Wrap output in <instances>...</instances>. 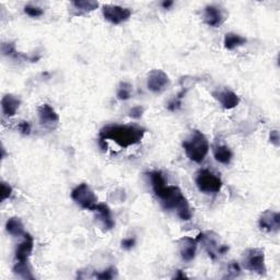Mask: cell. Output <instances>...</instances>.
<instances>
[{"label":"cell","instance_id":"16","mask_svg":"<svg viewBox=\"0 0 280 280\" xmlns=\"http://www.w3.org/2000/svg\"><path fill=\"white\" fill-rule=\"evenodd\" d=\"M21 101L19 98H16L14 94H6L1 100V106L3 114L8 117H12L16 114V111L19 110Z\"/></svg>","mask_w":280,"mask_h":280},{"label":"cell","instance_id":"23","mask_svg":"<svg viewBox=\"0 0 280 280\" xmlns=\"http://www.w3.org/2000/svg\"><path fill=\"white\" fill-rule=\"evenodd\" d=\"M116 274H117L116 268H114V267H110V268L103 270L101 273H98L94 276H96V278L98 279H113L114 277H116Z\"/></svg>","mask_w":280,"mask_h":280},{"label":"cell","instance_id":"33","mask_svg":"<svg viewBox=\"0 0 280 280\" xmlns=\"http://www.w3.org/2000/svg\"><path fill=\"white\" fill-rule=\"evenodd\" d=\"M174 278H175V279H179V278H182V279H183V278H187V277L182 273V271L179 270V271H178V275H175Z\"/></svg>","mask_w":280,"mask_h":280},{"label":"cell","instance_id":"29","mask_svg":"<svg viewBox=\"0 0 280 280\" xmlns=\"http://www.w3.org/2000/svg\"><path fill=\"white\" fill-rule=\"evenodd\" d=\"M143 114H144V109L141 106L132 107L131 112H129V116H131L132 118H135V119L140 118L141 116H143Z\"/></svg>","mask_w":280,"mask_h":280},{"label":"cell","instance_id":"14","mask_svg":"<svg viewBox=\"0 0 280 280\" xmlns=\"http://www.w3.org/2000/svg\"><path fill=\"white\" fill-rule=\"evenodd\" d=\"M225 16L222 11L216 6H207L204 10V21L210 27L218 28L225 21Z\"/></svg>","mask_w":280,"mask_h":280},{"label":"cell","instance_id":"3","mask_svg":"<svg viewBox=\"0 0 280 280\" xmlns=\"http://www.w3.org/2000/svg\"><path fill=\"white\" fill-rule=\"evenodd\" d=\"M183 148L189 160L201 163L209 151V143L206 136L199 131H194L183 143Z\"/></svg>","mask_w":280,"mask_h":280},{"label":"cell","instance_id":"15","mask_svg":"<svg viewBox=\"0 0 280 280\" xmlns=\"http://www.w3.org/2000/svg\"><path fill=\"white\" fill-rule=\"evenodd\" d=\"M93 212L98 213L99 220H100L105 230H112L115 227L114 219L112 217V213L109 206L105 204H99L98 202L97 206L94 207Z\"/></svg>","mask_w":280,"mask_h":280},{"label":"cell","instance_id":"4","mask_svg":"<svg viewBox=\"0 0 280 280\" xmlns=\"http://www.w3.org/2000/svg\"><path fill=\"white\" fill-rule=\"evenodd\" d=\"M196 185L205 194H217L221 191L222 181L209 170H200L196 175Z\"/></svg>","mask_w":280,"mask_h":280},{"label":"cell","instance_id":"17","mask_svg":"<svg viewBox=\"0 0 280 280\" xmlns=\"http://www.w3.org/2000/svg\"><path fill=\"white\" fill-rule=\"evenodd\" d=\"M6 230L12 236L24 235V226L21 219L18 217H12L6 223Z\"/></svg>","mask_w":280,"mask_h":280},{"label":"cell","instance_id":"22","mask_svg":"<svg viewBox=\"0 0 280 280\" xmlns=\"http://www.w3.org/2000/svg\"><path fill=\"white\" fill-rule=\"evenodd\" d=\"M132 85L128 82H122L117 90V99L120 101H126L132 97Z\"/></svg>","mask_w":280,"mask_h":280},{"label":"cell","instance_id":"21","mask_svg":"<svg viewBox=\"0 0 280 280\" xmlns=\"http://www.w3.org/2000/svg\"><path fill=\"white\" fill-rule=\"evenodd\" d=\"M72 5L76 7V9L83 12H91L96 10L99 7L98 1H93V0H79V1H74Z\"/></svg>","mask_w":280,"mask_h":280},{"label":"cell","instance_id":"30","mask_svg":"<svg viewBox=\"0 0 280 280\" xmlns=\"http://www.w3.org/2000/svg\"><path fill=\"white\" fill-rule=\"evenodd\" d=\"M136 245V240L133 238H127L122 241V247L125 249H132Z\"/></svg>","mask_w":280,"mask_h":280},{"label":"cell","instance_id":"1","mask_svg":"<svg viewBox=\"0 0 280 280\" xmlns=\"http://www.w3.org/2000/svg\"><path fill=\"white\" fill-rule=\"evenodd\" d=\"M146 133V129L138 125H106L100 131L99 141L113 140L119 147L128 148L139 144Z\"/></svg>","mask_w":280,"mask_h":280},{"label":"cell","instance_id":"9","mask_svg":"<svg viewBox=\"0 0 280 280\" xmlns=\"http://www.w3.org/2000/svg\"><path fill=\"white\" fill-rule=\"evenodd\" d=\"M213 97L220 103L223 109L232 110L239 105L240 98L238 94L228 88H222L220 90L213 92Z\"/></svg>","mask_w":280,"mask_h":280},{"label":"cell","instance_id":"32","mask_svg":"<svg viewBox=\"0 0 280 280\" xmlns=\"http://www.w3.org/2000/svg\"><path fill=\"white\" fill-rule=\"evenodd\" d=\"M173 1H171V0H169V1H163L162 2V7L165 8V9H169L170 7L173 6Z\"/></svg>","mask_w":280,"mask_h":280},{"label":"cell","instance_id":"25","mask_svg":"<svg viewBox=\"0 0 280 280\" xmlns=\"http://www.w3.org/2000/svg\"><path fill=\"white\" fill-rule=\"evenodd\" d=\"M228 274H229V277L235 278L241 274V267L239 265L238 262H231L228 265Z\"/></svg>","mask_w":280,"mask_h":280},{"label":"cell","instance_id":"24","mask_svg":"<svg viewBox=\"0 0 280 280\" xmlns=\"http://www.w3.org/2000/svg\"><path fill=\"white\" fill-rule=\"evenodd\" d=\"M24 12L27 14L29 16H32V18H38V16H43L44 11H43L41 8L35 7V6H25L24 7Z\"/></svg>","mask_w":280,"mask_h":280},{"label":"cell","instance_id":"31","mask_svg":"<svg viewBox=\"0 0 280 280\" xmlns=\"http://www.w3.org/2000/svg\"><path fill=\"white\" fill-rule=\"evenodd\" d=\"M269 139H270V143L273 144L276 147H279V132L278 131H271L270 132V135H269Z\"/></svg>","mask_w":280,"mask_h":280},{"label":"cell","instance_id":"28","mask_svg":"<svg viewBox=\"0 0 280 280\" xmlns=\"http://www.w3.org/2000/svg\"><path fill=\"white\" fill-rule=\"evenodd\" d=\"M18 129H19V132L22 133V135L29 136L30 133H31V124L27 122V120H22V122L19 123Z\"/></svg>","mask_w":280,"mask_h":280},{"label":"cell","instance_id":"19","mask_svg":"<svg viewBox=\"0 0 280 280\" xmlns=\"http://www.w3.org/2000/svg\"><path fill=\"white\" fill-rule=\"evenodd\" d=\"M247 42V38L239 35V34L227 33L226 36H225V42H223V44H225V47L227 49L232 50L234 49H238V47H240V46H243Z\"/></svg>","mask_w":280,"mask_h":280},{"label":"cell","instance_id":"12","mask_svg":"<svg viewBox=\"0 0 280 280\" xmlns=\"http://www.w3.org/2000/svg\"><path fill=\"white\" fill-rule=\"evenodd\" d=\"M23 238V241L18 245V247L16 249V261L18 263H28L29 257L31 256L34 247V240L31 234L24 233Z\"/></svg>","mask_w":280,"mask_h":280},{"label":"cell","instance_id":"27","mask_svg":"<svg viewBox=\"0 0 280 280\" xmlns=\"http://www.w3.org/2000/svg\"><path fill=\"white\" fill-rule=\"evenodd\" d=\"M12 194V187L9 184L5 182H1V191H0V196H1V201L6 200L7 198H9Z\"/></svg>","mask_w":280,"mask_h":280},{"label":"cell","instance_id":"20","mask_svg":"<svg viewBox=\"0 0 280 280\" xmlns=\"http://www.w3.org/2000/svg\"><path fill=\"white\" fill-rule=\"evenodd\" d=\"M14 273L23 279H34L28 263H18L14 266Z\"/></svg>","mask_w":280,"mask_h":280},{"label":"cell","instance_id":"26","mask_svg":"<svg viewBox=\"0 0 280 280\" xmlns=\"http://www.w3.org/2000/svg\"><path fill=\"white\" fill-rule=\"evenodd\" d=\"M1 51L5 56H16L18 55L16 50V45L14 43H2Z\"/></svg>","mask_w":280,"mask_h":280},{"label":"cell","instance_id":"10","mask_svg":"<svg viewBox=\"0 0 280 280\" xmlns=\"http://www.w3.org/2000/svg\"><path fill=\"white\" fill-rule=\"evenodd\" d=\"M38 118L43 126L49 129H55L59 123V116L49 104H42L38 107Z\"/></svg>","mask_w":280,"mask_h":280},{"label":"cell","instance_id":"11","mask_svg":"<svg viewBox=\"0 0 280 280\" xmlns=\"http://www.w3.org/2000/svg\"><path fill=\"white\" fill-rule=\"evenodd\" d=\"M260 227L266 232H278L280 228V216L273 210H266L260 217Z\"/></svg>","mask_w":280,"mask_h":280},{"label":"cell","instance_id":"7","mask_svg":"<svg viewBox=\"0 0 280 280\" xmlns=\"http://www.w3.org/2000/svg\"><path fill=\"white\" fill-rule=\"evenodd\" d=\"M102 14L105 20L112 24H120L127 21L132 16V11L128 8L115 5H105L102 8Z\"/></svg>","mask_w":280,"mask_h":280},{"label":"cell","instance_id":"13","mask_svg":"<svg viewBox=\"0 0 280 280\" xmlns=\"http://www.w3.org/2000/svg\"><path fill=\"white\" fill-rule=\"evenodd\" d=\"M197 240L193 238H183L180 241V253L184 261L191 262L195 258L197 249Z\"/></svg>","mask_w":280,"mask_h":280},{"label":"cell","instance_id":"5","mask_svg":"<svg viewBox=\"0 0 280 280\" xmlns=\"http://www.w3.org/2000/svg\"><path fill=\"white\" fill-rule=\"evenodd\" d=\"M243 266L245 269L258 275L266 274L265 255L264 251L261 248H248L243 253Z\"/></svg>","mask_w":280,"mask_h":280},{"label":"cell","instance_id":"18","mask_svg":"<svg viewBox=\"0 0 280 280\" xmlns=\"http://www.w3.org/2000/svg\"><path fill=\"white\" fill-rule=\"evenodd\" d=\"M214 157L222 165H229L233 157V153L227 146H217L214 148Z\"/></svg>","mask_w":280,"mask_h":280},{"label":"cell","instance_id":"2","mask_svg":"<svg viewBox=\"0 0 280 280\" xmlns=\"http://www.w3.org/2000/svg\"><path fill=\"white\" fill-rule=\"evenodd\" d=\"M156 196L161 200V205L166 210H173L184 221H188L192 218V210L186 198L176 186L163 187L156 193Z\"/></svg>","mask_w":280,"mask_h":280},{"label":"cell","instance_id":"8","mask_svg":"<svg viewBox=\"0 0 280 280\" xmlns=\"http://www.w3.org/2000/svg\"><path fill=\"white\" fill-rule=\"evenodd\" d=\"M170 79L165 71L160 69H154L150 71L147 80V87L153 93H161L169 87Z\"/></svg>","mask_w":280,"mask_h":280},{"label":"cell","instance_id":"6","mask_svg":"<svg viewBox=\"0 0 280 280\" xmlns=\"http://www.w3.org/2000/svg\"><path fill=\"white\" fill-rule=\"evenodd\" d=\"M71 198L76 201L77 205H79L81 208L92 210L98 204V197L88 184L82 183L77 186L74 191L71 192Z\"/></svg>","mask_w":280,"mask_h":280}]
</instances>
